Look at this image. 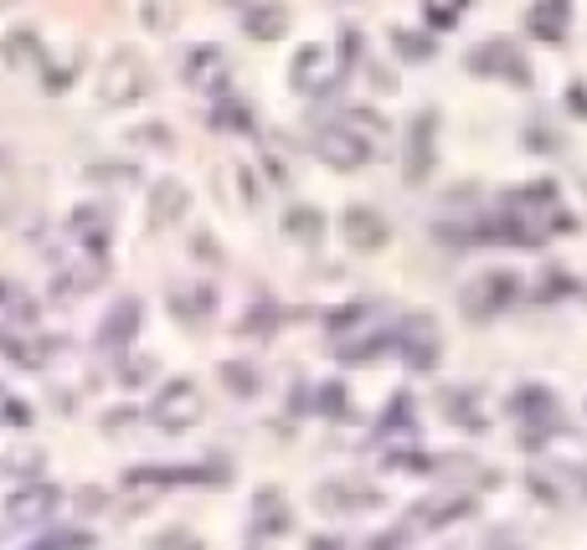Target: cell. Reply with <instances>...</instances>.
Instances as JSON below:
<instances>
[{
    "label": "cell",
    "mask_w": 587,
    "mask_h": 550,
    "mask_svg": "<svg viewBox=\"0 0 587 550\" xmlns=\"http://www.w3.org/2000/svg\"><path fill=\"white\" fill-rule=\"evenodd\" d=\"M402 356H407V366H418V371H428V366H433L438 360V335H433V319H407V335L402 340Z\"/></svg>",
    "instance_id": "obj_11"
},
{
    "label": "cell",
    "mask_w": 587,
    "mask_h": 550,
    "mask_svg": "<svg viewBox=\"0 0 587 550\" xmlns=\"http://www.w3.org/2000/svg\"><path fill=\"white\" fill-rule=\"evenodd\" d=\"M361 31H356V27H346V31H340V73H346V67H356V57H361Z\"/></svg>",
    "instance_id": "obj_27"
},
{
    "label": "cell",
    "mask_w": 587,
    "mask_h": 550,
    "mask_svg": "<svg viewBox=\"0 0 587 550\" xmlns=\"http://www.w3.org/2000/svg\"><path fill=\"white\" fill-rule=\"evenodd\" d=\"M0 57L11 62V67H31V62H42V36L31 27H15L6 42H0Z\"/></svg>",
    "instance_id": "obj_17"
},
{
    "label": "cell",
    "mask_w": 587,
    "mask_h": 550,
    "mask_svg": "<svg viewBox=\"0 0 587 550\" xmlns=\"http://www.w3.org/2000/svg\"><path fill=\"white\" fill-rule=\"evenodd\" d=\"M135 329H139V304L135 298H119V304L104 314V335H98V340H104V350H119V345H129Z\"/></svg>",
    "instance_id": "obj_13"
},
{
    "label": "cell",
    "mask_w": 587,
    "mask_h": 550,
    "mask_svg": "<svg viewBox=\"0 0 587 550\" xmlns=\"http://www.w3.org/2000/svg\"><path fill=\"white\" fill-rule=\"evenodd\" d=\"M67 232H73L77 242H88V253H104V242H108V216H104L98 207H83V211H73Z\"/></svg>",
    "instance_id": "obj_15"
},
{
    "label": "cell",
    "mask_w": 587,
    "mask_h": 550,
    "mask_svg": "<svg viewBox=\"0 0 587 550\" xmlns=\"http://www.w3.org/2000/svg\"><path fill=\"white\" fill-rule=\"evenodd\" d=\"M191 247H201V257H207V263H222V253H217V242H211L207 232H201V237H196Z\"/></svg>",
    "instance_id": "obj_30"
},
{
    "label": "cell",
    "mask_w": 587,
    "mask_h": 550,
    "mask_svg": "<svg viewBox=\"0 0 587 550\" xmlns=\"http://www.w3.org/2000/svg\"><path fill=\"white\" fill-rule=\"evenodd\" d=\"M0 6H15V0H0Z\"/></svg>",
    "instance_id": "obj_31"
},
{
    "label": "cell",
    "mask_w": 587,
    "mask_h": 550,
    "mask_svg": "<svg viewBox=\"0 0 587 550\" xmlns=\"http://www.w3.org/2000/svg\"><path fill=\"white\" fill-rule=\"evenodd\" d=\"M515 412L526 416V422H552L557 402H552V396H546L542 387H531V391H521V396H515Z\"/></svg>",
    "instance_id": "obj_21"
},
{
    "label": "cell",
    "mask_w": 587,
    "mask_h": 550,
    "mask_svg": "<svg viewBox=\"0 0 587 550\" xmlns=\"http://www.w3.org/2000/svg\"><path fill=\"white\" fill-rule=\"evenodd\" d=\"M196 416H201V391L191 381H166L160 396H155V422L160 427H186Z\"/></svg>",
    "instance_id": "obj_7"
},
{
    "label": "cell",
    "mask_w": 587,
    "mask_h": 550,
    "mask_svg": "<svg viewBox=\"0 0 587 550\" xmlns=\"http://www.w3.org/2000/svg\"><path fill=\"white\" fill-rule=\"evenodd\" d=\"M150 88H155L150 62L139 57L135 46H119V52L108 57V67H104V104L129 108V104H139Z\"/></svg>",
    "instance_id": "obj_1"
},
{
    "label": "cell",
    "mask_w": 587,
    "mask_h": 550,
    "mask_svg": "<svg viewBox=\"0 0 587 550\" xmlns=\"http://www.w3.org/2000/svg\"><path fill=\"white\" fill-rule=\"evenodd\" d=\"M186 211V186L181 180H155L150 191V226H176Z\"/></svg>",
    "instance_id": "obj_12"
},
{
    "label": "cell",
    "mask_w": 587,
    "mask_h": 550,
    "mask_svg": "<svg viewBox=\"0 0 587 550\" xmlns=\"http://www.w3.org/2000/svg\"><path fill=\"white\" fill-rule=\"evenodd\" d=\"M222 376H227V387L238 391V396H253V391H258L253 366H222Z\"/></svg>",
    "instance_id": "obj_25"
},
{
    "label": "cell",
    "mask_w": 587,
    "mask_h": 550,
    "mask_svg": "<svg viewBox=\"0 0 587 550\" xmlns=\"http://www.w3.org/2000/svg\"><path fill=\"white\" fill-rule=\"evenodd\" d=\"M310 149L319 155V165H331V170H361L371 160V145L361 139V129H346V124H319Z\"/></svg>",
    "instance_id": "obj_2"
},
{
    "label": "cell",
    "mask_w": 587,
    "mask_h": 550,
    "mask_svg": "<svg viewBox=\"0 0 587 550\" xmlns=\"http://www.w3.org/2000/svg\"><path fill=\"white\" fill-rule=\"evenodd\" d=\"M170 309L181 314L186 325H196V319H211L217 294H211V288H176V294H170Z\"/></svg>",
    "instance_id": "obj_18"
},
{
    "label": "cell",
    "mask_w": 587,
    "mask_h": 550,
    "mask_svg": "<svg viewBox=\"0 0 587 550\" xmlns=\"http://www.w3.org/2000/svg\"><path fill=\"white\" fill-rule=\"evenodd\" d=\"M242 31H248L253 42H279V36L289 31V11L279 6V0H258V6L242 11Z\"/></svg>",
    "instance_id": "obj_10"
},
{
    "label": "cell",
    "mask_w": 587,
    "mask_h": 550,
    "mask_svg": "<svg viewBox=\"0 0 587 550\" xmlns=\"http://www.w3.org/2000/svg\"><path fill=\"white\" fill-rule=\"evenodd\" d=\"M155 550H201V546H196L191 536H181V530H170V536L155 540Z\"/></svg>",
    "instance_id": "obj_28"
},
{
    "label": "cell",
    "mask_w": 587,
    "mask_h": 550,
    "mask_svg": "<svg viewBox=\"0 0 587 550\" xmlns=\"http://www.w3.org/2000/svg\"><path fill=\"white\" fill-rule=\"evenodd\" d=\"M567 15H573L567 0H542V6L531 11V31L546 36V42H562V36H567Z\"/></svg>",
    "instance_id": "obj_14"
},
{
    "label": "cell",
    "mask_w": 587,
    "mask_h": 550,
    "mask_svg": "<svg viewBox=\"0 0 587 550\" xmlns=\"http://www.w3.org/2000/svg\"><path fill=\"white\" fill-rule=\"evenodd\" d=\"M391 46H397V57H407V62H428L433 57V42L428 36H418V31H391Z\"/></svg>",
    "instance_id": "obj_22"
},
{
    "label": "cell",
    "mask_w": 587,
    "mask_h": 550,
    "mask_svg": "<svg viewBox=\"0 0 587 550\" xmlns=\"http://www.w3.org/2000/svg\"><path fill=\"white\" fill-rule=\"evenodd\" d=\"M139 21H145L155 36H170V31L181 27V0H145V6H139Z\"/></svg>",
    "instance_id": "obj_19"
},
{
    "label": "cell",
    "mask_w": 587,
    "mask_h": 550,
    "mask_svg": "<svg viewBox=\"0 0 587 550\" xmlns=\"http://www.w3.org/2000/svg\"><path fill=\"white\" fill-rule=\"evenodd\" d=\"M289 232H294V237H310V242H315L319 232H325V222H319V211L294 207V211H289Z\"/></svg>",
    "instance_id": "obj_24"
},
{
    "label": "cell",
    "mask_w": 587,
    "mask_h": 550,
    "mask_svg": "<svg viewBox=\"0 0 587 550\" xmlns=\"http://www.w3.org/2000/svg\"><path fill=\"white\" fill-rule=\"evenodd\" d=\"M181 77H186V88L191 93H207V98H227V83H232V62H227L222 46H191L181 62Z\"/></svg>",
    "instance_id": "obj_3"
},
{
    "label": "cell",
    "mask_w": 587,
    "mask_h": 550,
    "mask_svg": "<svg viewBox=\"0 0 587 550\" xmlns=\"http://www.w3.org/2000/svg\"><path fill=\"white\" fill-rule=\"evenodd\" d=\"M433 129H438L433 108L412 119V135H407V180H428V170H433Z\"/></svg>",
    "instance_id": "obj_9"
},
{
    "label": "cell",
    "mask_w": 587,
    "mask_h": 550,
    "mask_svg": "<svg viewBox=\"0 0 587 550\" xmlns=\"http://www.w3.org/2000/svg\"><path fill=\"white\" fill-rule=\"evenodd\" d=\"M567 104H573L577 114L587 119V88H583V83H573V88H567Z\"/></svg>",
    "instance_id": "obj_29"
},
{
    "label": "cell",
    "mask_w": 587,
    "mask_h": 550,
    "mask_svg": "<svg viewBox=\"0 0 587 550\" xmlns=\"http://www.w3.org/2000/svg\"><path fill=\"white\" fill-rule=\"evenodd\" d=\"M211 129H217V135H253V108L238 104V98H217Z\"/></svg>",
    "instance_id": "obj_16"
},
{
    "label": "cell",
    "mask_w": 587,
    "mask_h": 550,
    "mask_svg": "<svg viewBox=\"0 0 587 550\" xmlns=\"http://www.w3.org/2000/svg\"><path fill=\"white\" fill-rule=\"evenodd\" d=\"M77 73H83V52H73V57H62L57 67H46V73H42V88H46V93H62Z\"/></svg>",
    "instance_id": "obj_23"
},
{
    "label": "cell",
    "mask_w": 587,
    "mask_h": 550,
    "mask_svg": "<svg viewBox=\"0 0 587 550\" xmlns=\"http://www.w3.org/2000/svg\"><path fill=\"white\" fill-rule=\"evenodd\" d=\"M52 505H57V494L52 489H27V494H15L11 499V520H42V515H52Z\"/></svg>",
    "instance_id": "obj_20"
},
{
    "label": "cell",
    "mask_w": 587,
    "mask_h": 550,
    "mask_svg": "<svg viewBox=\"0 0 587 550\" xmlns=\"http://www.w3.org/2000/svg\"><path fill=\"white\" fill-rule=\"evenodd\" d=\"M469 73H484V77H511L515 88H526L531 83V67L521 57V46H511L505 36H490L469 52Z\"/></svg>",
    "instance_id": "obj_4"
},
{
    "label": "cell",
    "mask_w": 587,
    "mask_h": 550,
    "mask_svg": "<svg viewBox=\"0 0 587 550\" xmlns=\"http://www.w3.org/2000/svg\"><path fill=\"white\" fill-rule=\"evenodd\" d=\"M459 11H464V0H428V21H433V27H443V31L459 21Z\"/></svg>",
    "instance_id": "obj_26"
},
{
    "label": "cell",
    "mask_w": 587,
    "mask_h": 550,
    "mask_svg": "<svg viewBox=\"0 0 587 550\" xmlns=\"http://www.w3.org/2000/svg\"><path fill=\"white\" fill-rule=\"evenodd\" d=\"M340 232H346V242L356 253H381V247H387V222H381V211H371V207H350Z\"/></svg>",
    "instance_id": "obj_8"
},
{
    "label": "cell",
    "mask_w": 587,
    "mask_h": 550,
    "mask_svg": "<svg viewBox=\"0 0 587 550\" xmlns=\"http://www.w3.org/2000/svg\"><path fill=\"white\" fill-rule=\"evenodd\" d=\"M515 288H521V283H515V273H484V278H474L464 288V309L474 314V319H490L495 309H505V304H511Z\"/></svg>",
    "instance_id": "obj_6"
},
{
    "label": "cell",
    "mask_w": 587,
    "mask_h": 550,
    "mask_svg": "<svg viewBox=\"0 0 587 550\" xmlns=\"http://www.w3.org/2000/svg\"><path fill=\"white\" fill-rule=\"evenodd\" d=\"M289 88L294 93H331L335 88V67H331V52L319 42L300 46L294 62H289Z\"/></svg>",
    "instance_id": "obj_5"
}]
</instances>
